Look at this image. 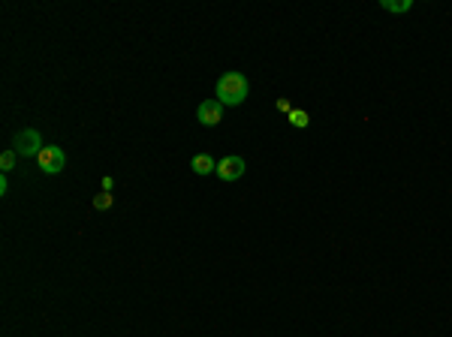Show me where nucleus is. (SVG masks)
<instances>
[{
  "label": "nucleus",
  "mask_w": 452,
  "mask_h": 337,
  "mask_svg": "<svg viewBox=\"0 0 452 337\" xmlns=\"http://www.w3.org/2000/svg\"><path fill=\"white\" fill-rule=\"evenodd\" d=\"M190 169H193L196 175H211V172H217V160L211 154H196V157L190 160Z\"/></svg>",
  "instance_id": "6"
},
{
  "label": "nucleus",
  "mask_w": 452,
  "mask_h": 337,
  "mask_svg": "<svg viewBox=\"0 0 452 337\" xmlns=\"http://www.w3.org/2000/svg\"><path fill=\"white\" fill-rule=\"evenodd\" d=\"M248 90L250 85L241 72H223L214 85V99H220L223 106H241L248 99Z\"/></svg>",
  "instance_id": "1"
},
{
  "label": "nucleus",
  "mask_w": 452,
  "mask_h": 337,
  "mask_svg": "<svg viewBox=\"0 0 452 337\" xmlns=\"http://www.w3.org/2000/svg\"><path fill=\"white\" fill-rule=\"evenodd\" d=\"M244 172H248V163H244V157H235V154H229V157L217 160V172H214V175L229 184V181H239Z\"/></svg>",
  "instance_id": "4"
},
{
  "label": "nucleus",
  "mask_w": 452,
  "mask_h": 337,
  "mask_svg": "<svg viewBox=\"0 0 452 337\" xmlns=\"http://www.w3.org/2000/svg\"><path fill=\"white\" fill-rule=\"evenodd\" d=\"M275 108H277V112H284V115H289V112H293V103H289V99H284V97H280L277 103H275Z\"/></svg>",
  "instance_id": "11"
},
{
  "label": "nucleus",
  "mask_w": 452,
  "mask_h": 337,
  "mask_svg": "<svg viewBox=\"0 0 452 337\" xmlns=\"http://www.w3.org/2000/svg\"><path fill=\"white\" fill-rule=\"evenodd\" d=\"M13 145H15V151H18V157H40L42 154V135L36 133V130H18L15 133V139H13Z\"/></svg>",
  "instance_id": "2"
},
{
  "label": "nucleus",
  "mask_w": 452,
  "mask_h": 337,
  "mask_svg": "<svg viewBox=\"0 0 452 337\" xmlns=\"http://www.w3.org/2000/svg\"><path fill=\"white\" fill-rule=\"evenodd\" d=\"M289 124H293L296 130H305V126L311 124V115L302 112V108H293V112H289Z\"/></svg>",
  "instance_id": "9"
},
{
  "label": "nucleus",
  "mask_w": 452,
  "mask_h": 337,
  "mask_svg": "<svg viewBox=\"0 0 452 337\" xmlns=\"http://www.w3.org/2000/svg\"><path fill=\"white\" fill-rule=\"evenodd\" d=\"M36 163H40V169L45 175H58V172H63V166H67V154H63L58 145H45L42 154L36 157Z\"/></svg>",
  "instance_id": "3"
},
{
  "label": "nucleus",
  "mask_w": 452,
  "mask_h": 337,
  "mask_svg": "<svg viewBox=\"0 0 452 337\" xmlns=\"http://www.w3.org/2000/svg\"><path fill=\"white\" fill-rule=\"evenodd\" d=\"M380 9H386V13H410L413 0H380Z\"/></svg>",
  "instance_id": "7"
},
{
  "label": "nucleus",
  "mask_w": 452,
  "mask_h": 337,
  "mask_svg": "<svg viewBox=\"0 0 452 337\" xmlns=\"http://www.w3.org/2000/svg\"><path fill=\"white\" fill-rule=\"evenodd\" d=\"M196 121L202 126H217L223 121V103H220V99H205V103H199Z\"/></svg>",
  "instance_id": "5"
},
{
  "label": "nucleus",
  "mask_w": 452,
  "mask_h": 337,
  "mask_svg": "<svg viewBox=\"0 0 452 337\" xmlns=\"http://www.w3.org/2000/svg\"><path fill=\"white\" fill-rule=\"evenodd\" d=\"M6 190H9V181H6V175L0 178V196H6Z\"/></svg>",
  "instance_id": "13"
},
{
  "label": "nucleus",
  "mask_w": 452,
  "mask_h": 337,
  "mask_svg": "<svg viewBox=\"0 0 452 337\" xmlns=\"http://www.w3.org/2000/svg\"><path fill=\"white\" fill-rule=\"evenodd\" d=\"M112 205H115V193H97L94 202H90V208H94V211H108Z\"/></svg>",
  "instance_id": "8"
},
{
  "label": "nucleus",
  "mask_w": 452,
  "mask_h": 337,
  "mask_svg": "<svg viewBox=\"0 0 452 337\" xmlns=\"http://www.w3.org/2000/svg\"><path fill=\"white\" fill-rule=\"evenodd\" d=\"M112 190H115V178L106 175V178H103V193H112Z\"/></svg>",
  "instance_id": "12"
},
{
  "label": "nucleus",
  "mask_w": 452,
  "mask_h": 337,
  "mask_svg": "<svg viewBox=\"0 0 452 337\" xmlns=\"http://www.w3.org/2000/svg\"><path fill=\"white\" fill-rule=\"evenodd\" d=\"M15 157H18V151H15V148H9V151L0 154V169H3V175H6V172H13V169H15Z\"/></svg>",
  "instance_id": "10"
}]
</instances>
